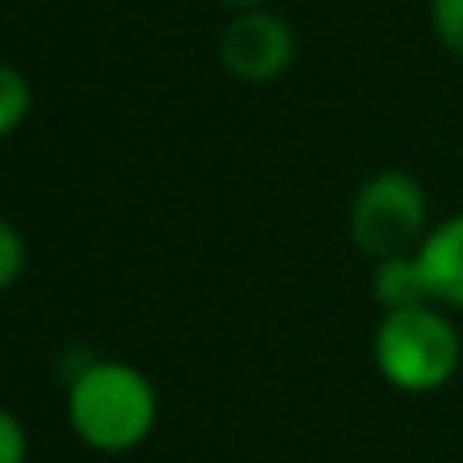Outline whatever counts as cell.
<instances>
[{
  "label": "cell",
  "mask_w": 463,
  "mask_h": 463,
  "mask_svg": "<svg viewBox=\"0 0 463 463\" xmlns=\"http://www.w3.org/2000/svg\"><path fill=\"white\" fill-rule=\"evenodd\" d=\"M65 419L78 443L102 456L143 448L159 423V391L130 362L98 358L65 386Z\"/></svg>",
  "instance_id": "cell-1"
},
{
  "label": "cell",
  "mask_w": 463,
  "mask_h": 463,
  "mask_svg": "<svg viewBox=\"0 0 463 463\" xmlns=\"http://www.w3.org/2000/svg\"><path fill=\"white\" fill-rule=\"evenodd\" d=\"M463 337L439 305L383 313L374 329V366L394 391L435 394L459 374Z\"/></svg>",
  "instance_id": "cell-2"
},
{
  "label": "cell",
  "mask_w": 463,
  "mask_h": 463,
  "mask_svg": "<svg viewBox=\"0 0 463 463\" xmlns=\"http://www.w3.org/2000/svg\"><path fill=\"white\" fill-rule=\"evenodd\" d=\"M427 192L407 171H378L350 200V240L374 260L407 256L423 244L427 228Z\"/></svg>",
  "instance_id": "cell-3"
},
{
  "label": "cell",
  "mask_w": 463,
  "mask_h": 463,
  "mask_svg": "<svg viewBox=\"0 0 463 463\" xmlns=\"http://www.w3.org/2000/svg\"><path fill=\"white\" fill-rule=\"evenodd\" d=\"M216 49L220 65L236 81L264 86V81H277L297 61V33L285 16L269 13V8H244L224 24Z\"/></svg>",
  "instance_id": "cell-4"
},
{
  "label": "cell",
  "mask_w": 463,
  "mask_h": 463,
  "mask_svg": "<svg viewBox=\"0 0 463 463\" xmlns=\"http://www.w3.org/2000/svg\"><path fill=\"white\" fill-rule=\"evenodd\" d=\"M415 260L423 269L431 301L439 309H463V212L427 232L415 248Z\"/></svg>",
  "instance_id": "cell-5"
},
{
  "label": "cell",
  "mask_w": 463,
  "mask_h": 463,
  "mask_svg": "<svg viewBox=\"0 0 463 463\" xmlns=\"http://www.w3.org/2000/svg\"><path fill=\"white\" fill-rule=\"evenodd\" d=\"M370 293H374V301L383 305V313L415 309V305H435V301H431V293H427V280H423V269H419L415 252L374 260Z\"/></svg>",
  "instance_id": "cell-6"
},
{
  "label": "cell",
  "mask_w": 463,
  "mask_h": 463,
  "mask_svg": "<svg viewBox=\"0 0 463 463\" xmlns=\"http://www.w3.org/2000/svg\"><path fill=\"white\" fill-rule=\"evenodd\" d=\"M33 110V86L16 65L0 61V138L16 135Z\"/></svg>",
  "instance_id": "cell-7"
},
{
  "label": "cell",
  "mask_w": 463,
  "mask_h": 463,
  "mask_svg": "<svg viewBox=\"0 0 463 463\" xmlns=\"http://www.w3.org/2000/svg\"><path fill=\"white\" fill-rule=\"evenodd\" d=\"M24 264H29V248H24V236L16 232L13 220L0 216V293H8V288L21 280Z\"/></svg>",
  "instance_id": "cell-8"
},
{
  "label": "cell",
  "mask_w": 463,
  "mask_h": 463,
  "mask_svg": "<svg viewBox=\"0 0 463 463\" xmlns=\"http://www.w3.org/2000/svg\"><path fill=\"white\" fill-rule=\"evenodd\" d=\"M431 29L439 45L463 61V0H431Z\"/></svg>",
  "instance_id": "cell-9"
},
{
  "label": "cell",
  "mask_w": 463,
  "mask_h": 463,
  "mask_svg": "<svg viewBox=\"0 0 463 463\" xmlns=\"http://www.w3.org/2000/svg\"><path fill=\"white\" fill-rule=\"evenodd\" d=\"M0 463H29V431L8 407H0Z\"/></svg>",
  "instance_id": "cell-10"
},
{
  "label": "cell",
  "mask_w": 463,
  "mask_h": 463,
  "mask_svg": "<svg viewBox=\"0 0 463 463\" xmlns=\"http://www.w3.org/2000/svg\"><path fill=\"white\" fill-rule=\"evenodd\" d=\"M228 8H236V13H244V8H264L269 0H224Z\"/></svg>",
  "instance_id": "cell-11"
}]
</instances>
